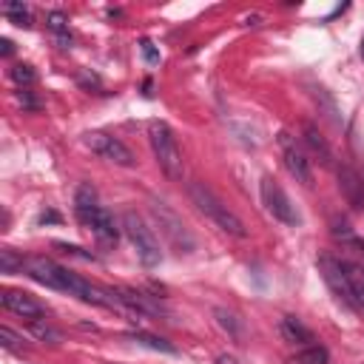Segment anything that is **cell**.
Instances as JSON below:
<instances>
[{
	"label": "cell",
	"mask_w": 364,
	"mask_h": 364,
	"mask_svg": "<svg viewBox=\"0 0 364 364\" xmlns=\"http://www.w3.org/2000/svg\"><path fill=\"white\" fill-rule=\"evenodd\" d=\"M304 139H307V145H310L316 154H321V159H324V162L330 159V148H327V142L321 139V134H318L313 125H304Z\"/></svg>",
	"instance_id": "cell-20"
},
{
	"label": "cell",
	"mask_w": 364,
	"mask_h": 364,
	"mask_svg": "<svg viewBox=\"0 0 364 364\" xmlns=\"http://www.w3.org/2000/svg\"><path fill=\"white\" fill-rule=\"evenodd\" d=\"M148 142H151V151L159 162V168L165 171L168 179H182L185 173V165H182V151H179V142L171 131V125L165 122H151L148 125Z\"/></svg>",
	"instance_id": "cell-3"
},
{
	"label": "cell",
	"mask_w": 364,
	"mask_h": 364,
	"mask_svg": "<svg viewBox=\"0 0 364 364\" xmlns=\"http://www.w3.org/2000/svg\"><path fill=\"white\" fill-rule=\"evenodd\" d=\"M26 276H31L37 284H46L51 290H65L68 293L74 273L60 267L57 262H51L46 256H31V259H26Z\"/></svg>",
	"instance_id": "cell-6"
},
{
	"label": "cell",
	"mask_w": 364,
	"mask_h": 364,
	"mask_svg": "<svg viewBox=\"0 0 364 364\" xmlns=\"http://www.w3.org/2000/svg\"><path fill=\"white\" fill-rule=\"evenodd\" d=\"M188 193H191V199H193V205L216 225V228H222L225 233H230V236H236V239H245L247 236V230H245V225H242V219L205 185V182H191V188H188Z\"/></svg>",
	"instance_id": "cell-2"
},
{
	"label": "cell",
	"mask_w": 364,
	"mask_h": 364,
	"mask_svg": "<svg viewBox=\"0 0 364 364\" xmlns=\"http://www.w3.org/2000/svg\"><path fill=\"white\" fill-rule=\"evenodd\" d=\"M28 330H31V336H37V338H43V341H60V333H57L51 324L40 321V318H34V321L28 324Z\"/></svg>",
	"instance_id": "cell-21"
},
{
	"label": "cell",
	"mask_w": 364,
	"mask_h": 364,
	"mask_svg": "<svg viewBox=\"0 0 364 364\" xmlns=\"http://www.w3.org/2000/svg\"><path fill=\"white\" fill-rule=\"evenodd\" d=\"M361 57H364V40H361Z\"/></svg>",
	"instance_id": "cell-29"
},
{
	"label": "cell",
	"mask_w": 364,
	"mask_h": 364,
	"mask_svg": "<svg viewBox=\"0 0 364 364\" xmlns=\"http://www.w3.org/2000/svg\"><path fill=\"white\" fill-rule=\"evenodd\" d=\"M74 210H77L80 222L94 233V239H97L100 245H117L119 230H117V225H114V216H111L102 205H97V196H94V191H91L88 185H82V188L77 191Z\"/></svg>",
	"instance_id": "cell-1"
},
{
	"label": "cell",
	"mask_w": 364,
	"mask_h": 364,
	"mask_svg": "<svg viewBox=\"0 0 364 364\" xmlns=\"http://www.w3.org/2000/svg\"><path fill=\"white\" fill-rule=\"evenodd\" d=\"M279 145H282V156H284V165H287L290 176H296V182H301V185H310V182H313L310 162H307L304 151L299 148V142H296L287 131H282V134H279Z\"/></svg>",
	"instance_id": "cell-10"
},
{
	"label": "cell",
	"mask_w": 364,
	"mask_h": 364,
	"mask_svg": "<svg viewBox=\"0 0 364 364\" xmlns=\"http://www.w3.org/2000/svg\"><path fill=\"white\" fill-rule=\"evenodd\" d=\"M338 188H341V193H344V199H347L350 208L364 210V182H361V176L350 165H341L338 168Z\"/></svg>",
	"instance_id": "cell-11"
},
{
	"label": "cell",
	"mask_w": 364,
	"mask_h": 364,
	"mask_svg": "<svg viewBox=\"0 0 364 364\" xmlns=\"http://www.w3.org/2000/svg\"><path fill=\"white\" fill-rule=\"evenodd\" d=\"M3 307L6 310H11V313H17V316H23V318H40L46 310H43V304L40 301H34L28 293H23V290H6L3 293Z\"/></svg>",
	"instance_id": "cell-12"
},
{
	"label": "cell",
	"mask_w": 364,
	"mask_h": 364,
	"mask_svg": "<svg viewBox=\"0 0 364 364\" xmlns=\"http://www.w3.org/2000/svg\"><path fill=\"white\" fill-rule=\"evenodd\" d=\"M344 270H347V279H350L355 304L364 307V267L361 264H353V262H344Z\"/></svg>",
	"instance_id": "cell-15"
},
{
	"label": "cell",
	"mask_w": 364,
	"mask_h": 364,
	"mask_svg": "<svg viewBox=\"0 0 364 364\" xmlns=\"http://www.w3.org/2000/svg\"><path fill=\"white\" fill-rule=\"evenodd\" d=\"M37 222H40V225H43V222H60V216H57V213H51V210H48V213H43V216H40V219H37Z\"/></svg>",
	"instance_id": "cell-28"
},
{
	"label": "cell",
	"mask_w": 364,
	"mask_h": 364,
	"mask_svg": "<svg viewBox=\"0 0 364 364\" xmlns=\"http://www.w3.org/2000/svg\"><path fill=\"white\" fill-rule=\"evenodd\" d=\"M3 14H6L14 26H20V28H28V26H31L28 9H26L23 3H3Z\"/></svg>",
	"instance_id": "cell-18"
},
{
	"label": "cell",
	"mask_w": 364,
	"mask_h": 364,
	"mask_svg": "<svg viewBox=\"0 0 364 364\" xmlns=\"http://www.w3.org/2000/svg\"><path fill=\"white\" fill-rule=\"evenodd\" d=\"M122 228H125V236L131 239V245H134L139 262H142L145 267H156V264L162 262V250H159V242H156L154 230L142 222V216L134 213V210H125V213H122Z\"/></svg>",
	"instance_id": "cell-4"
},
{
	"label": "cell",
	"mask_w": 364,
	"mask_h": 364,
	"mask_svg": "<svg viewBox=\"0 0 364 364\" xmlns=\"http://www.w3.org/2000/svg\"><path fill=\"white\" fill-rule=\"evenodd\" d=\"M216 318H219V324H222L225 330H230L233 336L239 333V327H236V321H233V316H230V313H225V310H216Z\"/></svg>",
	"instance_id": "cell-26"
},
{
	"label": "cell",
	"mask_w": 364,
	"mask_h": 364,
	"mask_svg": "<svg viewBox=\"0 0 364 364\" xmlns=\"http://www.w3.org/2000/svg\"><path fill=\"white\" fill-rule=\"evenodd\" d=\"M327 350L321 347V344H310V347H304L301 353H296V358H293V364H327Z\"/></svg>",
	"instance_id": "cell-17"
},
{
	"label": "cell",
	"mask_w": 364,
	"mask_h": 364,
	"mask_svg": "<svg viewBox=\"0 0 364 364\" xmlns=\"http://www.w3.org/2000/svg\"><path fill=\"white\" fill-rule=\"evenodd\" d=\"M139 51H142V57H145L148 65H156V63H159V51L154 48L151 40H142V43H139Z\"/></svg>",
	"instance_id": "cell-24"
},
{
	"label": "cell",
	"mask_w": 364,
	"mask_h": 364,
	"mask_svg": "<svg viewBox=\"0 0 364 364\" xmlns=\"http://www.w3.org/2000/svg\"><path fill=\"white\" fill-rule=\"evenodd\" d=\"M82 142H85V148H91L97 156H102V159H108V162H114V165H122V168H131V165H134V154L128 151V145L119 142V139L111 136V134L88 131V134L82 136Z\"/></svg>",
	"instance_id": "cell-7"
},
{
	"label": "cell",
	"mask_w": 364,
	"mask_h": 364,
	"mask_svg": "<svg viewBox=\"0 0 364 364\" xmlns=\"http://www.w3.org/2000/svg\"><path fill=\"white\" fill-rule=\"evenodd\" d=\"M318 270H321V279L327 282V287L350 307H358L355 304V296H353V287H350V279H347V270H344V262L341 259H333V256H321L318 259Z\"/></svg>",
	"instance_id": "cell-9"
},
{
	"label": "cell",
	"mask_w": 364,
	"mask_h": 364,
	"mask_svg": "<svg viewBox=\"0 0 364 364\" xmlns=\"http://www.w3.org/2000/svg\"><path fill=\"white\" fill-rule=\"evenodd\" d=\"M46 23H48V28L57 34V40H60V46L65 48L68 43H71V37H68V17L63 14V11H51L48 17H46Z\"/></svg>",
	"instance_id": "cell-16"
},
{
	"label": "cell",
	"mask_w": 364,
	"mask_h": 364,
	"mask_svg": "<svg viewBox=\"0 0 364 364\" xmlns=\"http://www.w3.org/2000/svg\"><path fill=\"white\" fill-rule=\"evenodd\" d=\"M11 80L20 82V85L34 82V71H31V65H14V68H11Z\"/></svg>",
	"instance_id": "cell-23"
},
{
	"label": "cell",
	"mask_w": 364,
	"mask_h": 364,
	"mask_svg": "<svg viewBox=\"0 0 364 364\" xmlns=\"http://www.w3.org/2000/svg\"><path fill=\"white\" fill-rule=\"evenodd\" d=\"M0 51H3L6 57H9V54L14 51V43H11V40H0Z\"/></svg>",
	"instance_id": "cell-27"
},
{
	"label": "cell",
	"mask_w": 364,
	"mask_h": 364,
	"mask_svg": "<svg viewBox=\"0 0 364 364\" xmlns=\"http://www.w3.org/2000/svg\"><path fill=\"white\" fill-rule=\"evenodd\" d=\"M262 202H264L267 213H270L273 219H279L282 225L296 228V225L301 222V216H299L296 205L290 202V196L284 193V188H282L273 176H262Z\"/></svg>",
	"instance_id": "cell-5"
},
{
	"label": "cell",
	"mask_w": 364,
	"mask_h": 364,
	"mask_svg": "<svg viewBox=\"0 0 364 364\" xmlns=\"http://www.w3.org/2000/svg\"><path fill=\"white\" fill-rule=\"evenodd\" d=\"M0 344H3L6 350H20V347H23V338H20L11 327H0Z\"/></svg>",
	"instance_id": "cell-22"
},
{
	"label": "cell",
	"mask_w": 364,
	"mask_h": 364,
	"mask_svg": "<svg viewBox=\"0 0 364 364\" xmlns=\"http://www.w3.org/2000/svg\"><path fill=\"white\" fill-rule=\"evenodd\" d=\"M279 330H282V338L290 341V344H304V347H310V341H313V333H310L296 316H284L282 324H279Z\"/></svg>",
	"instance_id": "cell-13"
},
{
	"label": "cell",
	"mask_w": 364,
	"mask_h": 364,
	"mask_svg": "<svg viewBox=\"0 0 364 364\" xmlns=\"http://www.w3.org/2000/svg\"><path fill=\"white\" fill-rule=\"evenodd\" d=\"M0 270H3V273L26 270V259H23V256H14L11 247H3V250H0Z\"/></svg>",
	"instance_id": "cell-19"
},
{
	"label": "cell",
	"mask_w": 364,
	"mask_h": 364,
	"mask_svg": "<svg viewBox=\"0 0 364 364\" xmlns=\"http://www.w3.org/2000/svg\"><path fill=\"white\" fill-rule=\"evenodd\" d=\"M128 338H131V341H136V344H142V347H148V350H156V353H168V355H173V353H176V347H173L171 341H165L162 336H151V333L134 330V333H128Z\"/></svg>",
	"instance_id": "cell-14"
},
{
	"label": "cell",
	"mask_w": 364,
	"mask_h": 364,
	"mask_svg": "<svg viewBox=\"0 0 364 364\" xmlns=\"http://www.w3.org/2000/svg\"><path fill=\"white\" fill-rule=\"evenodd\" d=\"M154 216H156L162 233L171 239V245H173L179 253H191V250H193V236L185 230L182 219H179L165 202H154Z\"/></svg>",
	"instance_id": "cell-8"
},
{
	"label": "cell",
	"mask_w": 364,
	"mask_h": 364,
	"mask_svg": "<svg viewBox=\"0 0 364 364\" xmlns=\"http://www.w3.org/2000/svg\"><path fill=\"white\" fill-rule=\"evenodd\" d=\"M54 247H57V250H63V253L80 256V259H94V253H85V250H82V247H77V245H65V242H57Z\"/></svg>",
	"instance_id": "cell-25"
}]
</instances>
